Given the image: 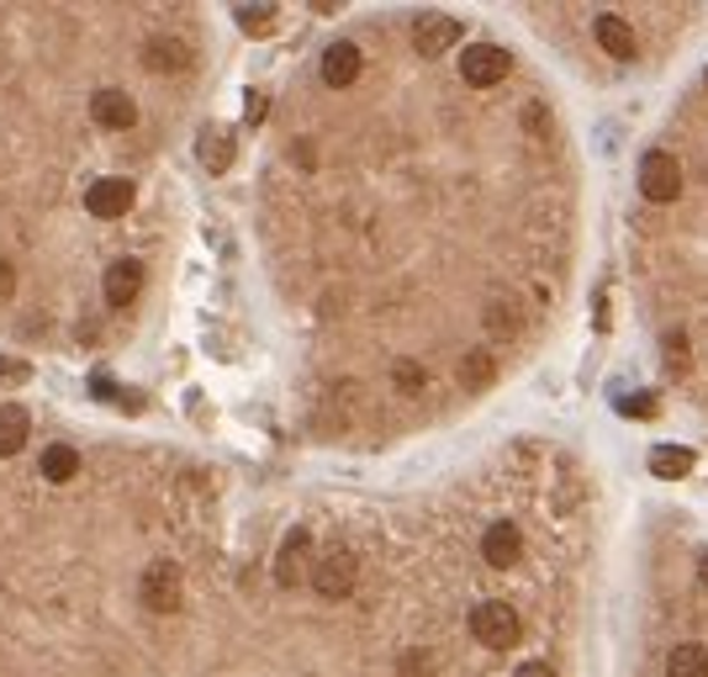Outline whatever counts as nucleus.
Masks as SVG:
<instances>
[{
	"instance_id": "nucleus-1",
	"label": "nucleus",
	"mask_w": 708,
	"mask_h": 677,
	"mask_svg": "<svg viewBox=\"0 0 708 677\" xmlns=\"http://www.w3.org/2000/svg\"><path fill=\"white\" fill-rule=\"evenodd\" d=\"M138 598H143V609H149V614H175V609L185 603V571L175 567L170 556L149 561L143 577H138Z\"/></svg>"
},
{
	"instance_id": "nucleus-2",
	"label": "nucleus",
	"mask_w": 708,
	"mask_h": 677,
	"mask_svg": "<svg viewBox=\"0 0 708 677\" xmlns=\"http://www.w3.org/2000/svg\"><path fill=\"white\" fill-rule=\"evenodd\" d=\"M471 635L481 641L487 651H513L519 646V635H524V624H519V609L513 603H502V598H487V603H476L471 609Z\"/></svg>"
},
{
	"instance_id": "nucleus-3",
	"label": "nucleus",
	"mask_w": 708,
	"mask_h": 677,
	"mask_svg": "<svg viewBox=\"0 0 708 677\" xmlns=\"http://www.w3.org/2000/svg\"><path fill=\"white\" fill-rule=\"evenodd\" d=\"M313 593L317 598H349L355 593V582H360V561H355V550H344V545H334V550H323L313 561Z\"/></svg>"
},
{
	"instance_id": "nucleus-4",
	"label": "nucleus",
	"mask_w": 708,
	"mask_h": 677,
	"mask_svg": "<svg viewBox=\"0 0 708 677\" xmlns=\"http://www.w3.org/2000/svg\"><path fill=\"white\" fill-rule=\"evenodd\" d=\"M640 196L645 201H656V207H666V201H677L683 196V164L672 160V154H645L640 160Z\"/></svg>"
},
{
	"instance_id": "nucleus-5",
	"label": "nucleus",
	"mask_w": 708,
	"mask_h": 677,
	"mask_svg": "<svg viewBox=\"0 0 708 677\" xmlns=\"http://www.w3.org/2000/svg\"><path fill=\"white\" fill-rule=\"evenodd\" d=\"M508 69H513V58L502 43H471L466 54H460V80L476 85V90H487V85H502L508 80Z\"/></svg>"
},
{
	"instance_id": "nucleus-6",
	"label": "nucleus",
	"mask_w": 708,
	"mask_h": 677,
	"mask_svg": "<svg viewBox=\"0 0 708 677\" xmlns=\"http://www.w3.org/2000/svg\"><path fill=\"white\" fill-rule=\"evenodd\" d=\"M481 334H487V339H498V345L519 339V334H524V297H513V292H492V297L481 302Z\"/></svg>"
},
{
	"instance_id": "nucleus-7",
	"label": "nucleus",
	"mask_w": 708,
	"mask_h": 677,
	"mask_svg": "<svg viewBox=\"0 0 708 677\" xmlns=\"http://www.w3.org/2000/svg\"><path fill=\"white\" fill-rule=\"evenodd\" d=\"M307 577H313V535L307 529H291L286 540H281V550H275V582L291 593Z\"/></svg>"
},
{
	"instance_id": "nucleus-8",
	"label": "nucleus",
	"mask_w": 708,
	"mask_h": 677,
	"mask_svg": "<svg viewBox=\"0 0 708 677\" xmlns=\"http://www.w3.org/2000/svg\"><path fill=\"white\" fill-rule=\"evenodd\" d=\"M360 69H366V54H360V43H328L323 48V64H317V75L328 90H349V85L360 80Z\"/></svg>"
},
{
	"instance_id": "nucleus-9",
	"label": "nucleus",
	"mask_w": 708,
	"mask_h": 677,
	"mask_svg": "<svg viewBox=\"0 0 708 677\" xmlns=\"http://www.w3.org/2000/svg\"><path fill=\"white\" fill-rule=\"evenodd\" d=\"M455 43H460V22H455V17H445V11H423L418 22H413V48H418L423 58L449 54Z\"/></svg>"
},
{
	"instance_id": "nucleus-10",
	"label": "nucleus",
	"mask_w": 708,
	"mask_h": 677,
	"mask_svg": "<svg viewBox=\"0 0 708 677\" xmlns=\"http://www.w3.org/2000/svg\"><path fill=\"white\" fill-rule=\"evenodd\" d=\"M132 196H138V190H132L128 175H101L96 186L85 190V212L106 217V222H111V217H128L132 212Z\"/></svg>"
},
{
	"instance_id": "nucleus-11",
	"label": "nucleus",
	"mask_w": 708,
	"mask_h": 677,
	"mask_svg": "<svg viewBox=\"0 0 708 677\" xmlns=\"http://www.w3.org/2000/svg\"><path fill=\"white\" fill-rule=\"evenodd\" d=\"M90 117H96V128H106V133H128L132 122H138V101H132L128 90H117V85H101L90 96Z\"/></svg>"
},
{
	"instance_id": "nucleus-12",
	"label": "nucleus",
	"mask_w": 708,
	"mask_h": 677,
	"mask_svg": "<svg viewBox=\"0 0 708 677\" xmlns=\"http://www.w3.org/2000/svg\"><path fill=\"white\" fill-rule=\"evenodd\" d=\"M481 556H487V567H519V556H524V529L519 524H508V518H498L487 535H481Z\"/></svg>"
},
{
	"instance_id": "nucleus-13",
	"label": "nucleus",
	"mask_w": 708,
	"mask_h": 677,
	"mask_svg": "<svg viewBox=\"0 0 708 677\" xmlns=\"http://www.w3.org/2000/svg\"><path fill=\"white\" fill-rule=\"evenodd\" d=\"M138 292H143V260H132V254L111 260L106 275H101V297L111 302V307H128Z\"/></svg>"
},
{
	"instance_id": "nucleus-14",
	"label": "nucleus",
	"mask_w": 708,
	"mask_h": 677,
	"mask_svg": "<svg viewBox=\"0 0 708 677\" xmlns=\"http://www.w3.org/2000/svg\"><path fill=\"white\" fill-rule=\"evenodd\" d=\"M592 37H598V48H603L608 58H624V64H630V58L640 54V43H634V32L624 17H598V22H592Z\"/></svg>"
},
{
	"instance_id": "nucleus-15",
	"label": "nucleus",
	"mask_w": 708,
	"mask_h": 677,
	"mask_svg": "<svg viewBox=\"0 0 708 677\" xmlns=\"http://www.w3.org/2000/svg\"><path fill=\"white\" fill-rule=\"evenodd\" d=\"M79 466H85V461H79L75 445H43V456H37V471H43V482H53V488L75 482Z\"/></svg>"
},
{
	"instance_id": "nucleus-16",
	"label": "nucleus",
	"mask_w": 708,
	"mask_h": 677,
	"mask_svg": "<svg viewBox=\"0 0 708 677\" xmlns=\"http://www.w3.org/2000/svg\"><path fill=\"white\" fill-rule=\"evenodd\" d=\"M143 64H149L154 75H175V69L190 64V48H185L181 37H154V43L143 48Z\"/></svg>"
},
{
	"instance_id": "nucleus-17",
	"label": "nucleus",
	"mask_w": 708,
	"mask_h": 677,
	"mask_svg": "<svg viewBox=\"0 0 708 677\" xmlns=\"http://www.w3.org/2000/svg\"><path fill=\"white\" fill-rule=\"evenodd\" d=\"M196 160L207 164L211 175H222V170L233 164V138L222 133V128H207V133L196 138Z\"/></svg>"
},
{
	"instance_id": "nucleus-18",
	"label": "nucleus",
	"mask_w": 708,
	"mask_h": 677,
	"mask_svg": "<svg viewBox=\"0 0 708 677\" xmlns=\"http://www.w3.org/2000/svg\"><path fill=\"white\" fill-rule=\"evenodd\" d=\"M26 434H32V424H26V413L17 403L0 407V456H22Z\"/></svg>"
},
{
	"instance_id": "nucleus-19",
	"label": "nucleus",
	"mask_w": 708,
	"mask_h": 677,
	"mask_svg": "<svg viewBox=\"0 0 708 677\" xmlns=\"http://www.w3.org/2000/svg\"><path fill=\"white\" fill-rule=\"evenodd\" d=\"M661 360H666V376L683 381L693 371V339H687L683 328H672L666 339H661Z\"/></svg>"
},
{
	"instance_id": "nucleus-20",
	"label": "nucleus",
	"mask_w": 708,
	"mask_h": 677,
	"mask_svg": "<svg viewBox=\"0 0 708 677\" xmlns=\"http://www.w3.org/2000/svg\"><path fill=\"white\" fill-rule=\"evenodd\" d=\"M666 677H708V646L683 641V646L666 656Z\"/></svg>"
},
{
	"instance_id": "nucleus-21",
	"label": "nucleus",
	"mask_w": 708,
	"mask_h": 677,
	"mask_svg": "<svg viewBox=\"0 0 708 677\" xmlns=\"http://www.w3.org/2000/svg\"><path fill=\"white\" fill-rule=\"evenodd\" d=\"M651 471H656L661 482H677V477L693 471V450H683V445H656V450H651Z\"/></svg>"
},
{
	"instance_id": "nucleus-22",
	"label": "nucleus",
	"mask_w": 708,
	"mask_h": 677,
	"mask_svg": "<svg viewBox=\"0 0 708 677\" xmlns=\"http://www.w3.org/2000/svg\"><path fill=\"white\" fill-rule=\"evenodd\" d=\"M460 381H466L471 392L492 386V381H498V360H492L487 350H466V354H460Z\"/></svg>"
},
{
	"instance_id": "nucleus-23",
	"label": "nucleus",
	"mask_w": 708,
	"mask_h": 677,
	"mask_svg": "<svg viewBox=\"0 0 708 677\" xmlns=\"http://www.w3.org/2000/svg\"><path fill=\"white\" fill-rule=\"evenodd\" d=\"M392 386L402 397H423V386H428V371H423L418 360H396L392 365Z\"/></svg>"
},
{
	"instance_id": "nucleus-24",
	"label": "nucleus",
	"mask_w": 708,
	"mask_h": 677,
	"mask_svg": "<svg viewBox=\"0 0 708 677\" xmlns=\"http://www.w3.org/2000/svg\"><path fill=\"white\" fill-rule=\"evenodd\" d=\"M238 28L243 32H270L275 28V11H270V6H243V11H238Z\"/></svg>"
},
{
	"instance_id": "nucleus-25",
	"label": "nucleus",
	"mask_w": 708,
	"mask_h": 677,
	"mask_svg": "<svg viewBox=\"0 0 708 677\" xmlns=\"http://www.w3.org/2000/svg\"><path fill=\"white\" fill-rule=\"evenodd\" d=\"M17 297V265L11 260H0V302Z\"/></svg>"
},
{
	"instance_id": "nucleus-26",
	"label": "nucleus",
	"mask_w": 708,
	"mask_h": 677,
	"mask_svg": "<svg viewBox=\"0 0 708 677\" xmlns=\"http://www.w3.org/2000/svg\"><path fill=\"white\" fill-rule=\"evenodd\" d=\"M513 677H555V667H545V662H524Z\"/></svg>"
},
{
	"instance_id": "nucleus-27",
	"label": "nucleus",
	"mask_w": 708,
	"mask_h": 677,
	"mask_svg": "<svg viewBox=\"0 0 708 677\" xmlns=\"http://www.w3.org/2000/svg\"><path fill=\"white\" fill-rule=\"evenodd\" d=\"M624 413H656V397H624Z\"/></svg>"
},
{
	"instance_id": "nucleus-28",
	"label": "nucleus",
	"mask_w": 708,
	"mask_h": 677,
	"mask_svg": "<svg viewBox=\"0 0 708 677\" xmlns=\"http://www.w3.org/2000/svg\"><path fill=\"white\" fill-rule=\"evenodd\" d=\"M698 582L708 588V550H704V561H698Z\"/></svg>"
},
{
	"instance_id": "nucleus-29",
	"label": "nucleus",
	"mask_w": 708,
	"mask_h": 677,
	"mask_svg": "<svg viewBox=\"0 0 708 677\" xmlns=\"http://www.w3.org/2000/svg\"><path fill=\"white\" fill-rule=\"evenodd\" d=\"M704 85H708V75H704Z\"/></svg>"
}]
</instances>
